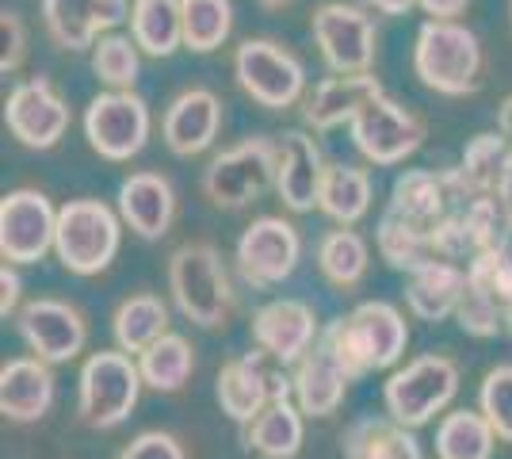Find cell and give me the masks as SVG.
I'll return each instance as SVG.
<instances>
[{"label":"cell","instance_id":"cell-19","mask_svg":"<svg viewBox=\"0 0 512 459\" xmlns=\"http://www.w3.org/2000/svg\"><path fill=\"white\" fill-rule=\"evenodd\" d=\"M50 39L62 50H88L115 23L130 20L127 0H43Z\"/></svg>","mask_w":512,"mask_h":459},{"label":"cell","instance_id":"cell-26","mask_svg":"<svg viewBox=\"0 0 512 459\" xmlns=\"http://www.w3.org/2000/svg\"><path fill=\"white\" fill-rule=\"evenodd\" d=\"M383 85L371 77V73H337V77H325L321 85H314V92L302 100V119L310 131H333L341 123H352L360 108L379 96Z\"/></svg>","mask_w":512,"mask_h":459},{"label":"cell","instance_id":"cell-14","mask_svg":"<svg viewBox=\"0 0 512 459\" xmlns=\"http://www.w3.org/2000/svg\"><path fill=\"white\" fill-rule=\"evenodd\" d=\"M352 142L371 165H402L406 157L421 150L425 142V123L421 115L394 104L386 92L371 96L352 119Z\"/></svg>","mask_w":512,"mask_h":459},{"label":"cell","instance_id":"cell-5","mask_svg":"<svg viewBox=\"0 0 512 459\" xmlns=\"http://www.w3.org/2000/svg\"><path fill=\"white\" fill-rule=\"evenodd\" d=\"M142 387L146 379L138 368V356L123 349L92 352L77 375V414L88 429H119L134 414Z\"/></svg>","mask_w":512,"mask_h":459},{"label":"cell","instance_id":"cell-18","mask_svg":"<svg viewBox=\"0 0 512 459\" xmlns=\"http://www.w3.org/2000/svg\"><path fill=\"white\" fill-rule=\"evenodd\" d=\"M253 345L264 349L279 368H295L306 352L318 345L321 326L314 306L302 299H272L253 314L249 322Z\"/></svg>","mask_w":512,"mask_h":459},{"label":"cell","instance_id":"cell-1","mask_svg":"<svg viewBox=\"0 0 512 459\" xmlns=\"http://www.w3.org/2000/svg\"><path fill=\"white\" fill-rule=\"evenodd\" d=\"M321 337H325L329 349L337 352L344 372L352 379H363L371 372H390L406 356L409 322L394 303L371 299V303L348 310L344 318H333L321 329Z\"/></svg>","mask_w":512,"mask_h":459},{"label":"cell","instance_id":"cell-2","mask_svg":"<svg viewBox=\"0 0 512 459\" xmlns=\"http://www.w3.org/2000/svg\"><path fill=\"white\" fill-rule=\"evenodd\" d=\"M169 295L172 306L199 329H226L237 310V291L222 253L211 241H188L169 257Z\"/></svg>","mask_w":512,"mask_h":459},{"label":"cell","instance_id":"cell-7","mask_svg":"<svg viewBox=\"0 0 512 459\" xmlns=\"http://www.w3.org/2000/svg\"><path fill=\"white\" fill-rule=\"evenodd\" d=\"M459 394V364L444 352H425L383 383V406L406 429H421L444 414Z\"/></svg>","mask_w":512,"mask_h":459},{"label":"cell","instance_id":"cell-20","mask_svg":"<svg viewBox=\"0 0 512 459\" xmlns=\"http://www.w3.org/2000/svg\"><path fill=\"white\" fill-rule=\"evenodd\" d=\"M222 131V100L211 88H188L180 92L165 111V146L176 157H199L214 146V138Z\"/></svg>","mask_w":512,"mask_h":459},{"label":"cell","instance_id":"cell-3","mask_svg":"<svg viewBox=\"0 0 512 459\" xmlns=\"http://www.w3.org/2000/svg\"><path fill=\"white\" fill-rule=\"evenodd\" d=\"M413 69L421 85L440 96H467L482 85V46L478 35L455 20H428L417 31Z\"/></svg>","mask_w":512,"mask_h":459},{"label":"cell","instance_id":"cell-37","mask_svg":"<svg viewBox=\"0 0 512 459\" xmlns=\"http://www.w3.org/2000/svg\"><path fill=\"white\" fill-rule=\"evenodd\" d=\"M497 433L482 410H451L436 425V459H493Z\"/></svg>","mask_w":512,"mask_h":459},{"label":"cell","instance_id":"cell-30","mask_svg":"<svg viewBox=\"0 0 512 459\" xmlns=\"http://www.w3.org/2000/svg\"><path fill=\"white\" fill-rule=\"evenodd\" d=\"M512 173V142L505 134H478L463 150V165L451 169L459 196H497Z\"/></svg>","mask_w":512,"mask_h":459},{"label":"cell","instance_id":"cell-35","mask_svg":"<svg viewBox=\"0 0 512 459\" xmlns=\"http://www.w3.org/2000/svg\"><path fill=\"white\" fill-rule=\"evenodd\" d=\"M138 368H142V379L146 387L157 394H176L188 387V379L195 375V349L188 337L180 333H165L157 337L150 349L138 352Z\"/></svg>","mask_w":512,"mask_h":459},{"label":"cell","instance_id":"cell-6","mask_svg":"<svg viewBox=\"0 0 512 459\" xmlns=\"http://www.w3.org/2000/svg\"><path fill=\"white\" fill-rule=\"evenodd\" d=\"M123 219L107 207L104 199H69L58 207V234H54V257L73 276H100L119 257Z\"/></svg>","mask_w":512,"mask_h":459},{"label":"cell","instance_id":"cell-29","mask_svg":"<svg viewBox=\"0 0 512 459\" xmlns=\"http://www.w3.org/2000/svg\"><path fill=\"white\" fill-rule=\"evenodd\" d=\"M417 429H406L394 417H360L344 429L341 452L344 459H425L421 440L413 437Z\"/></svg>","mask_w":512,"mask_h":459},{"label":"cell","instance_id":"cell-45","mask_svg":"<svg viewBox=\"0 0 512 459\" xmlns=\"http://www.w3.org/2000/svg\"><path fill=\"white\" fill-rule=\"evenodd\" d=\"M367 4H371L375 12H383V16H406L417 0H367Z\"/></svg>","mask_w":512,"mask_h":459},{"label":"cell","instance_id":"cell-28","mask_svg":"<svg viewBox=\"0 0 512 459\" xmlns=\"http://www.w3.org/2000/svg\"><path fill=\"white\" fill-rule=\"evenodd\" d=\"M306 440V414L295 398H272L245 425V448L260 459H295Z\"/></svg>","mask_w":512,"mask_h":459},{"label":"cell","instance_id":"cell-16","mask_svg":"<svg viewBox=\"0 0 512 459\" xmlns=\"http://www.w3.org/2000/svg\"><path fill=\"white\" fill-rule=\"evenodd\" d=\"M23 345L31 356L46 364H69L77 360L88 345V322L85 314L65 299H31L16 314Z\"/></svg>","mask_w":512,"mask_h":459},{"label":"cell","instance_id":"cell-12","mask_svg":"<svg viewBox=\"0 0 512 459\" xmlns=\"http://www.w3.org/2000/svg\"><path fill=\"white\" fill-rule=\"evenodd\" d=\"M85 138L107 161L138 157L150 142V104L130 88L100 92L85 111Z\"/></svg>","mask_w":512,"mask_h":459},{"label":"cell","instance_id":"cell-24","mask_svg":"<svg viewBox=\"0 0 512 459\" xmlns=\"http://www.w3.org/2000/svg\"><path fill=\"white\" fill-rule=\"evenodd\" d=\"M54 364L39 356H16L0 368V414L16 425L43 421L54 406Z\"/></svg>","mask_w":512,"mask_h":459},{"label":"cell","instance_id":"cell-32","mask_svg":"<svg viewBox=\"0 0 512 459\" xmlns=\"http://www.w3.org/2000/svg\"><path fill=\"white\" fill-rule=\"evenodd\" d=\"M130 39L150 58H169L184 46V4L180 0H134Z\"/></svg>","mask_w":512,"mask_h":459},{"label":"cell","instance_id":"cell-27","mask_svg":"<svg viewBox=\"0 0 512 459\" xmlns=\"http://www.w3.org/2000/svg\"><path fill=\"white\" fill-rule=\"evenodd\" d=\"M467 291V268L459 261H428L406 280V306L421 322H448L463 303Z\"/></svg>","mask_w":512,"mask_h":459},{"label":"cell","instance_id":"cell-44","mask_svg":"<svg viewBox=\"0 0 512 459\" xmlns=\"http://www.w3.org/2000/svg\"><path fill=\"white\" fill-rule=\"evenodd\" d=\"M421 8H425L432 20H455V16H463V8H467L470 0H417Z\"/></svg>","mask_w":512,"mask_h":459},{"label":"cell","instance_id":"cell-25","mask_svg":"<svg viewBox=\"0 0 512 459\" xmlns=\"http://www.w3.org/2000/svg\"><path fill=\"white\" fill-rule=\"evenodd\" d=\"M455 199H463V196H459V188H455L451 169L448 173L409 169L406 176L394 180L386 211H394L398 219H406V222H413V226H421V230H432V234H436V226H440L444 215L455 207Z\"/></svg>","mask_w":512,"mask_h":459},{"label":"cell","instance_id":"cell-23","mask_svg":"<svg viewBox=\"0 0 512 459\" xmlns=\"http://www.w3.org/2000/svg\"><path fill=\"white\" fill-rule=\"evenodd\" d=\"M321 180H325V161H321L318 142L306 131H287L279 138V176L276 192L287 211L306 215L321 199Z\"/></svg>","mask_w":512,"mask_h":459},{"label":"cell","instance_id":"cell-43","mask_svg":"<svg viewBox=\"0 0 512 459\" xmlns=\"http://www.w3.org/2000/svg\"><path fill=\"white\" fill-rule=\"evenodd\" d=\"M16 314H20V272H16V264L4 261L0 268V318L8 322Z\"/></svg>","mask_w":512,"mask_h":459},{"label":"cell","instance_id":"cell-21","mask_svg":"<svg viewBox=\"0 0 512 459\" xmlns=\"http://www.w3.org/2000/svg\"><path fill=\"white\" fill-rule=\"evenodd\" d=\"M291 383H295V402L306 417H333L341 410L344 394L356 383L344 372V364L337 360V352L325 345V337H318V345L302 356L291 368Z\"/></svg>","mask_w":512,"mask_h":459},{"label":"cell","instance_id":"cell-39","mask_svg":"<svg viewBox=\"0 0 512 459\" xmlns=\"http://www.w3.org/2000/svg\"><path fill=\"white\" fill-rule=\"evenodd\" d=\"M138 50L142 46L127 39V35H104L92 46V69L107 88H134L138 81Z\"/></svg>","mask_w":512,"mask_h":459},{"label":"cell","instance_id":"cell-36","mask_svg":"<svg viewBox=\"0 0 512 459\" xmlns=\"http://www.w3.org/2000/svg\"><path fill=\"white\" fill-rule=\"evenodd\" d=\"M318 211L337 226H356L371 211V176L356 165H325Z\"/></svg>","mask_w":512,"mask_h":459},{"label":"cell","instance_id":"cell-33","mask_svg":"<svg viewBox=\"0 0 512 459\" xmlns=\"http://www.w3.org/2000/svg\"><path fill=\"white\" fill-rule=\"evenodd\" d=\"M371 268V245L352 226H337L318 241L321 280L337 291H356Z\"/></svg>","mask_w":512,"mask_h":459},{"label":"cell","instance_id":"cell-38","mask_svg":"<svg viewBox=\"0 0 512 459\" xmlns=\"http://www.w3.org/2000/svg\"><path fill=\"white\" fill-rule=\"evenodd\" d=\"M184 4V46L195 54H211L234 31L230 0H180Z\"/></svg>","mask_w":512,"mask_h":459},{"label":"cell","instance_id":"cell-10","mask_svg":"<svg viewBox=\"0 0 512 459\" xmlns=\"http://www.w3.org/2000/svg\"><path fill=\"white\" fill-rule=\"evenodd\" d=\"M214 394H218L222 414L234 425H249L272 398H295V383H291L287 368H279L268 352L253 349L218 368Z\"/></svg>","mask_w":512,"mask_h":459},{"label":"cell","instance_id":"cell-22","mask_svg":"<svg viewBox=\"0 0 512 459\" xmlns=\"http://www.w3.org/2000/svg\"><path fill=\"white\" fill-rule=\"evenodd\" d=\"M119 219L142 241L165 238L176 219V192H172L169 176L130 173L119 184Z\"/></svg>","mask_w":512,"mask_h":459},{"label":"cell","instance_id":"cell-11","mask_svg":"<svg viewBox=\"0 0 512 459\" xmlns=\"http://www.w3.org/2000/svg\"><path fill=\"white\" fill-rule=\"evenodd\" d=\"M302 261V238L299 230L279 215H260L253 219L234 249L237 276L253 291H268V287L287 284L295 276V268Z\"/></svg>","mask_w":512,"mask_h":459},{"label":"cell","instance_id":"cell-40","mask_svg":"<svg viewBox=\"0 0 512 459\" xmlns=\"http://www.w3.org/2000/svg\"><path fill=\"white\" fill-rule=\"evenodd\" d=\"M478 410L486 414L501 444H512V364H497L482 375Z\"/></svg>","mask_w":512,"mask_h":459},{"label":"cell","instance_id":"cell-46","mask_svg":"<svg viewBox=\"0 0 512 459\" xmlns=\"http://www.w3.org/2000/svg\"><path fill=\"white\" fill-rule=\"evenodd\" d=\"M497 131H501L512 142V96L505 100V104H501V111H497Z\"/></svg>","mask_w":512,"mask_h":459},{"label":"cell","instance_id":"cell-13","mask_svg":"<svg viewBox=\"0 0 512 459\" xmlns=\"http://www.w3.org/2000/svg\"><path fill=\"white\" fill-rule=\"evenodd\" d=\"M58 207L39 188H16L0 199V257L16 268L39 264L54 249Z\"/></svg>","mask_w":512,"mask_h":459},{"label":"cell","instance_id":"cell-4","mask_svg":"<svg viewBox=\"0 0 512 459\" xmlns=\"http://www.w3.org/2000/svg\"><path fill=\"white\" fill-rule=\"evenodd\" d=\"M455 322L478 341L512 337V238L467 261V291L455 310Z\"/></svg>","mask_w":512,"mask_h":459},{"label":"cell","instance_id":"cell-42","mask_svg":"<svg viewBox=\"0 0 512 459\" xmlns=\"http://www.w3.org/2000/svg\"><path fill=\"white\" fill-rule=\"evenodd\" d=\"M0 35H4V58H0V73H16L27 54V35H23V23L16 12H0Z\"/></svg>","mask_w":512,"mask_h":459},{"label":"cell","instance_id":"cell-31","mask_svg":"<svg viewBox=\"0 0 512 459\" xmlns=\"http://www.w3.org/2000/svg\"><path fill=\"white\" fill-rule=\"evenodd\" d=\"M169 326L172 314L165 299L150 295V291H138V295H130V299L115 306V314H111V341H115V349L138 356V352L150 349L157 337H165Z\"/></svg>","mask_w":512,"mask_h":459},{"label":"cell","instance_id":"cell-41","mask_svg":"<svg viewBox=\"0 0 512 459\" xmlns=\"http://www.w3.org/2000/svg\"><path fill=\"white\" fill-rule=\"evenodd\" d=\"M115 459H188V452H184V444L172 433L146 429V433H138V437L130 440Z\"/></svg>","mask_w":512,"mask_h":459},{"label":"cell","instance_id":"cell-15","mask_svg":"<svg viewBox=\"0 0 512 459\" xmlns=\"http://www.w3.org/2000/svg\"><path fill=\"white\" fill-rule=\"evenodd\" d=\"M310 31L333 73H367L375 62V20L356 4H321L310 20Z\"/></svg>","mask_w":512,"mask_h":459},{"label":"cell","instance_id":"cell-8","mask_svg":"<svg viewBox=\"0 0 512 459\" xmlns=\"http://www.w3.org/2000/svg\"><path fill=\"white\" fill-rule=\"evenodd\" d=\"M279 176V142L272 138H245L230 150H222L203 169V196L222 211H241L276 188Z\"/></svg>","mask_w":512,"mask_h":459},{"label":"cell","instance_id":"cell-47","mask_svg":"<svg viewBox=\"0 0 512 459\" xmlns=\"http://www.w3.org/2000/svg\"><path fill=\"white\" fill-rule=\"evenodd\" d=\"M264 8H279V4H287V0H260Z\"/></svg>","mask_w":512,"mask_h":459},{"label":"cell","instance_id":"cell-17","mask_svg":"<svg viewBox=\"0 0 512 459\" xmlns=\"http://www.w3.org/2000/svg\"><path fill=\"white\" fill-rule=\"evenodd\" d=\"M4 123L12 138L27 150H54L69 131L73 115H69L65 96L46 77H31L8 92Z\"/></svg>","mask_w":512,"mask_h":459},{"label":"cell","instance_id":"cell-9","mask_svg":"<svg viewBox=\"0 0 512 459\" xmlns=\"http://www.w3.org/2000/svg\"><path fill=\"white\" fill-rule=\"evenodd\" d=\"M234 77L241 92L268 111L295 108L306 92L302 62L272 39H245L234 54Z\"/></svg>","mask_w":512,"mask_h":459},{"label":"cell","instance_id":"cell-34","mask_svg":"<svg viewBox=\"0 0 512 459\" xmlns=\"http://www.w3.org/2000/svg\"><path fill=\"white\" fill-rule=\"evenodd\" d=\"M375 249L394 272H417L421 264L440 261L436 253V234L432 230H421L413 222L398 219L394 211H383L379 219V230H375Z\"/></svg>","mask_w":512,"mask_h":459}]
</instances>
